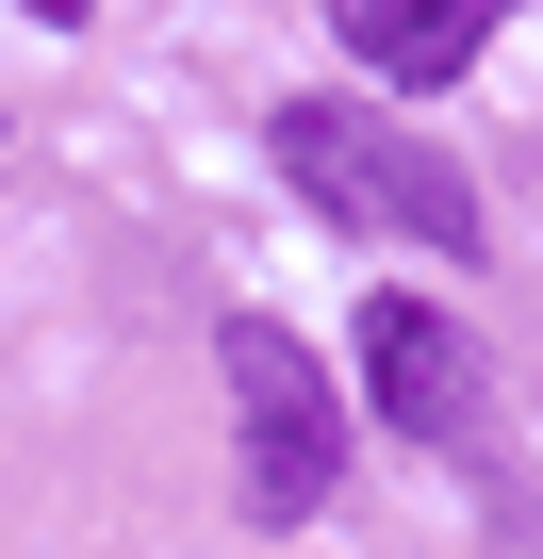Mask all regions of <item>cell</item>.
<instances>
[{
    "instance_id": "cell-4",
    "label": "cell",
    "mask_w": 543,
    "mask_h": 559,
    "mask_svg": "<svg viewBox=\"0 0 543 559\" xmlns=\"http://www.w3.org/2000/svg\"><path fill=\"white\" fill-rule=\"evenodd\" d=\"M330 34H346V67H363V83L445 99V83L510 34V0H330Z\"/></svg>"
},
{
    "instance_id": "cell-2",
    "label": "cell",
    "mask_w": 543,
    "mask_h": 559,
    "mask_svg": "<svg viewBox=\"0 0 543 559\" xmlns=\"http://www.w3.org/2000/svg\"><path fill=\"white\" fill-rule=\"evenodd\" d=\"M214 379H231V428H247V510H263V526H314L330 477H346V395H330V362H314L281 313H214Z\"/></svg>"
},
{
    "instance_id": "cell-3",
    "label": "cell",
    "mask_w": 543,
    "mask_h": 559,
    "mask_svg": "<svg viewBox=\"0 0 543 559\" xmlns=\"http://www.w3.org/2000/svg\"><path fill=\"white\" fill-rule=\"evenodd\" d=\"M363 395H379V428H412L445 461H477V428H494V362L445 297H363Z\"/></svg>"
},
{
    "instance_id": "cell-5",
    "label": "cell",
    "mask_w": 543,
    "mask_h": 559,
    "mask_svg": "<svg viewBox=\"0 0 543 559\" xmlns=\"http://www.w3.org/2000/svg\"><path fill=\"white\" fill-rule=\"evenodd\" d=\"M477 543L494 559H543V477H477Z\"/></svg>"
},
{
    "instance_id": "cell-1",
    "label": "cell",
    "mask_w": 543,
    "mask_h": 559,
    "mask_svg": "<svg viewBox=\"0 0 543 559\" xmlns=\"http://www.w3.org/2000/svg\"><path fill=\"white\" fill-rule=\"evenodd\" d=\"M263 148H281L297 198L346 214V230H396V247H428V263H477V247H494L477 181H461L445 148H412L379 99H281V116H263Z\"/></svg>"
}]
</instances>
